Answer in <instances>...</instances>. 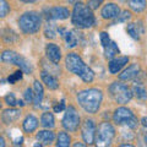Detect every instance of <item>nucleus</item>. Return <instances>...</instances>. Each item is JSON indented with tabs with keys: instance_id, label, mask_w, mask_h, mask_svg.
Segmentation results:
<instances>
[{
	"instance_id": "f257e3e1",
	"label": "nucleus",
	"mask_w": 147,
	"mask_h": 147,
	"mask_svg": "<svg viewBox=\"0 0 147 147\" xmlns=\"http://www.w3.org/2000/svg\"><path fill=\"white\" fill-rule=\"evenodd\" d=\"M76 99L84 110H86L87 113L94 114L98 112L100 104H102L103 93L98 88H88L79 92Z\"/></svg>"
},
{
	"instance_id": "f03ea898",
	"label": "nucleus",
	"mask_w": 147,
	"mask_h": 147,
	"mask_svg": "<svg viewBox=\"0 0 147 147\" xmlns=\"http://www.w3.org/2000/svg\"><path fill=\"white\" fill-rule=\"evenodd\" d=\"M65 65L66 69L70 72L75 74L76 76H79L82 79V81L85 82H92L94 79V72L91 70V67H88L84 63V60L81 59V57L76 53H69L65 58Z\"/></svg>"
},
{
	"instance_id": "7ed1b4c3",
	"label": "nucleus",
	"mask_w": 147,
	"mask_h": 147,
	"mask_svg": "<svg viewBox=\"0 0 147 147\" xmlns=\"http://www.w3.org/2000/svg\"><path fill=\"white\" fill-rule=\"evenodd\" d=\"M71 22L77 28L86 30V28H91L94 25L96 18H94L93 12H92V9L88 5H85L84 3L80 1L74 5Z\"/></svg>"
},
{
	"instance_id": "20e7f679",
	"label": "nucleus",
	"mask_w": 147,
	"mask_h": 147,
	"mask_svg": "<svg viewBox=\"0 0 147 147\" xmlns=\"http://www.w3.org/2000/svg\"><path fill=\"white\" fill-rule=\"evenodd\" d=\"M42 24V17L36 11H27L18 18V27L26 34H33L38 32Z\"/></svg>"
},
{
	"instance_id": "39448f33",
	"label": "nucleus",
	"mask_w": 147,
	"mask_h": 147,
	"mask_svg": "<svg viewBox=\"0 0 147 147\" xmlns=\"http://www.w3.org/2000/svg\"><path fill=\"white\" fill-rule=\"evenodd\" d=\"M113 120L117 125L127 126L130 129H136L139 125V120L135 117V114L132 113V110L125 107H119L115 109L113 114Z\"/></svg>"
},
{
	"instance_id": "423d86ee",
	"label": "nucleus",
	"mask_w": 147,
	"mask_h": 147,
	"mask_svg": "<svg viewBox=\"0 0 147 147\" xmlns=\"http://www.w3.org/2000/svg\"><path fill=\"white\" fill-rule=\"evenodd\" d=\"M1 61L18 66L25 74H32V71H33L31 63L26 58L22 57V55L13 52V50H4L1 54Z\"/></svg>"
},
{
	"instance_id": "0eeeda50",
	"label": "nucleus",
	"mask_w": 147,
	"mask_h": 147,
	"mask_svg": "<svg viewBox=\"0 0 147 147\" xmlns=\"http://www.w3.org/2000/svg\"><path fill=\"white\" fill-rule=\"evenodd\" d=\"M109 93L117 103H120V104H125L127 102H130V99L132 98V91L126 85L118 81L113 82L109 86Z\"/></svg>"
},
{
	"instance_id": "6e6552de",
	"label": "nucleus",
	"mask_w": 147,
	"mask_h": 147,
	"mask_svg": "<svg viewBox=\"0 0 147 147\" xmlns=\"http://www.w3.org/2000/svg\"><path fill=\"white\" fill-rule=\"evenodd\" d=\"M115 136V129L108 121L102 123L98 126L97 135H96V142L98 146H108L113 141Z\"/></svg>"
},
{
	"instance_id": "1a4fd4ad",
	"label": "nucleus",
	"mask_w": 147,
	"mask_h": 147,
	"mask_svg": "<svg viewBox=\"0 0 147 147\" xmlns=\"http://www.w3.org/2000/svg\"><path fill=\"white\" fill-rule=\"evenodd\" d=\"M63 126L67 131H76L80 126V115L72 105H69L63 118Z\"/></svg>"
},
{
	"instance_id": "9d476101",
	"label": "nucleus",
	"mask_w": 147,
	"mask_h": 147,
	"mask_svg": "<svg viewBox=\"0 0 147 147\" xmlns=\"http://www.w3.org/2000/svg\"><path fill=\"white\" fill-rule=\"evenodd\" d=\"M96 124L92 119H87L85 120L84 125H82V139L86 144H93L96 139Z\"/></svg>"
},
{
	"instance_id": "9b49d317",
	"label": "nucleus",
	"mask_w": 147,
	"mask_h": 147,
	"mask_svg": "<svg viewBox=\"0 0 147 147\" xmlns=\"http://www.w3.org/2000/svg\"><path fill=\"white\" fill-rule=\"evenodd\" d=\"M69 16H70V11L64 6H54L45 10L47 20H65Z\"/></svg>"
},
{
	"instance_id": "f8f14e48",
	"label": "nucleus",
	"mask_w": 147,
	"mask_h": 147,
	"mask_svg": "<svg viewBox=\"0 0 147 147\" xmlns=\"http://www.w3.org/2000/svg\"><path fill=\"white\" fill-rule=\"evenodd\" d=\"M100 15H102V17L105 18V20H113V18H117L120 15V7L114 3H109L102 9Z\"/></svg>"
},
{
	"instance_id": "ddd939ff",
	"label": "nucleus",
	"mask_w": 147,
	"mask_h": 147,
	"mask_svg": "<svg viewBox=\"0 0 147 147\" xmlns=\"http://www.w3.org/2000/svg\"><path fill=\"white\" fill-rule=\"evenodd\" d=\"M21 117V110L20 109H16V108H7L5 110H3V114H1V120L4 124H11L13 121L18 120Z\"/></svg>"
},
{
	"instance_id": "4468645a",
	"label": "nucleus",
	"mask_w": 147,
	"mask_h": 147,
	"mask_svg": "<svg viewBox=\"0 0 147 147\" xmlns=\"http://www.w3.org/2000/svg\"><path fill=\"white\" fill-rule=\"evenodd\" d=\"M45 54H47L48 59L53 64H58L59 61H60V59H61L60 48H59L57 44H54V43L47 44V47H45Z\"/></svg>"
},
{
	"instance_id": "2eb2a0df",
	"label": "nucleus",
	"mask_w": 147,
	"mask_h": 147,
	"mask_svg": "<svg viewBox=\"0 0 147 147\" xmlns=\"http://www.w3.org/2000/svg\"><path fill=\"white\" fill-rule=\"evenodd\" d=\"M140 74V66H139V64H131L130 66H129L127 69H125L120 75H119V79L123 80V81H129V80H132V79H135V77L137 76Z\"/></svg>"
},
{
	"instance_id": "dca6fc26",
	"label": "nucleus",
	"mask_w": 147,
	"mask_h": 147,
	"mask_svg": "<svg viewBox=\"0 0 147 147\" xmlns=\"http://www.w3.org/2000/svg\"><path fill=\"white\" fill-rule=\"evenodd\" d=\"M127 63H129L127 57H118V58L112 59L109 63V72L110 74H118Z\"/></svg>"
},
{
	"instance_id": "f3484780",
	"label": "nucleus",
	"mask_w": 147,
	"mask_h": 147,
	"mask_svg": "<svg viewBox=\"0 0 147 147\" xmlns=\"http://www.w3.org/2000/svg\"><path fill=\"white\" fill-rule=\"evenodd\" d=\"M40 77H42L43 84H45V86H47L49 90H58L59 88V81L52 72L42 71L40 72Z\"/></svg>"
},
{
	"instance_id": "a211bd4d",
	"label": "nucleus",
	"mask_w": 147,
	"mask_h": 147,
	"mask_svg": "<svg viewBox=\"0 0 147 147\" xmlns=\"http://www.w3.org/2000/svg\"><path fill=\"white\" fill-rule=\"evenodd\" d=\"M22 127L26 132H33L37 127H38V119H37L34 115H27L25 118L24 123H22Z\"/></svg>"
},
{
	"instance_id": "6ab92c4d",
	"label": "nucleus",
	"mask_w": 147,
	"mask_h": 147,
	"mask_svg": "<svg viewBox=\"0 0 147 147\" xmlns=\"http://www.w3.org/2000/svg\"><path fill=\"white\" fill-rule=\"evenodd\" d=\"M55 139V135L53 131L48 130H42L37 134V140L40 142V145H50Z\"/></svg>"
},
{
	"instance_id": "aec40b11",
	"label": "nucleus",
	"mask_w": 147,
	"mask_h": 147,
	"mask_svg": "<svg viewBox=\"0 0 147 147\" xmlns=\"http://www.w3.org/2000/svg\"><path fill=\"white\" fill-rule=\"evenodd\" d=\"M126 31L134 39H140L141 34L144 33V26L141 25V22H139V24H129Z\"/></svg>"
},
{
	"instance_id": "412c9836",
	"label": "nucleus",
	"mask_w": 147,
	"mask_h": 147,
	"mask_svg": "<svg viewBox=\"0 0 147 147\" xmlns=\"http://www.w3.org/2000/svg\"><path fill=\"white\" fill-rule=\"evenodd\" d=\"M33 92H34V100L33 103L36 107H38V105L42 103L43 100V97H44V90H43V86L40 84L39 81H34L33 84Z\"/></svg>"
},
{
	"instance_id": "4be33fe9",
	"label": "nucleus",
	"mask_w": 147,
	"mask_h": 147,
	"mask_svg": "<svg viewBox=\"0 0 147 147\" xmlns=\"http://www.w3.org/2000/svg\"><path fill=\"white\" fill-rule=\"evenodd\" d=\"M40 124L45 129H53L55 126V119H54L53 113H50V112L43 113L42 117H40Z\"/></svg>"
},
{
	"instance_id": "5701e85b",
	"label": "nucleus",
	"mask_w": 147,
	"mask_h": 147,
	"mask_svg": "<svg viewBox=\"0 0 147 147\" xmlns=\"http://www.w3.org/2000/svg\"><path fill=\"white\" fill-rule=\"evenodd\" d=\"M127 5L135 12H142L147 7V0H126Z\"/></svg>"
},
{
	"instance_id": "b1692460",
	"label": "nucleus",
	"mask_w": 147,
	"mask_h": 147,
	"mask_svg": "<svg viewBox=\"0 0 147 147\" xmlns=\"http://www.w3.org/2000/svg\"><path fill=\"white\" fill-rule=\"evenodd\" d=\"M119 52H120V50H119V48H118V44L115 42H113V40L104 48V54H105V58L107 59L115 58L119 54Z\"/></svg>"
},
{
	"instance_id": "393cba45",
	"label": "nucleus",
	"mask_w": 147,
	"mask_h": 147,
	"mask_svg": "<svg viewBox=\"0 0 147 147\" xmlns=\"http://www.w3.org/2000/svg\"><path fill=\"white\" fill-rule=\"evenodd\" d=\"M70 142H71V139L66 132H59L58 135V139H57V146L58 147H67L70 146Z\"/></svg>"
},
{
	"instance_id": "a878e982",
	"label": "nucleus",
	"mask_w": 147,
	"mask_h": 147,
	"mask_svg": "<svg viewBox=\"0 0 147 147\" xmlns=\"http://www.w3.org/2000/svg\"><path fill=\"white\" fill-rule=\"evenodd\" d=\"M132 93L140 99H145L147 97V91L141 84H136L134 87H132Z\"/></svg>"
},
{
	"instance_id": "bb28decb",
	"label": "nucleus",
	"mask_w": 147,
	"mask_h": 147,
	"mask_svg": "<svg viewBox=\"0 0 147 147\" xmlns=\"http://www.w3.org/2000/svg\"><path fill=\"white\" fill-rule=\"evenodd\" d=\"M64 37H65V42L69 48H74L77 45V38L74 32H65Z\"/></svg>"
},
{
	"instance_id": "cd10ccee",
	"label": "nucleus",
	"mask_w": 147,
	"mask_h": 147,
	"mask_svg": "<svg viewBox=\"0 0 147 147\" xmlns=\"http://www.w3.org/2000/svg\"><path fill=\"white\" fill-rule=\"evenodd\" d=\"M10 12V5L6 0H0V17H5Z\"/></svg>"
},
{
	"instance_id": "c85d7f7f",
	"label": "nucleus",
	"mask_w": 147,
	"mask_h": 147,
	"mask_svg": "<svg viewBox=\"0 0 147 147\" xmlns=\"http://www.w3.org/2000/svg\"><path fill=\"white\" fill-rule=\"evenodd\" d=\"M4 100H5V103L7 105H10V107H15V105H18V100L16 99L15 94H13L12 92H10L9 94H6L5 97H4Z\"/></svg>"
},
{
	"instance_id": "c756f323",
	"label": "nucleus",
	"mask_w": 147,
	"mask_h": 147,
	"mask_svg": "<svg viewBox=\"0 0 147 147\" xmlns=\"http://www.w3.org/2000/svg\"><path fill=\"white\" fill-rule=\"evenodd\" d=\"M22 74H24V71H22V70H18V71H16V72H13L11 76L7 77L9 84L13 85V84H15V82H17L18 80H21V79H22Z\"/></svg>"
},
{
	"instance_id": "7c9ffc66",
	"label": "nucleus",
	"mask_w": 147,
	"mask_h": 147,
	"mask_svg": "<svg viewBox=\"0 0 147 147\" xmlns=\"http://www.w3.org/2000/svg\"><path fill=\"white\" fill-rule=\"evenodd\" d=\"M99 38H100V44H102V47H103V48H105L110 42H112L107 32H102V33L99 34Z\"/></svg>"
},
{
	"instance_id": "2f4dec72",
	"label": "nucleus",
	"mask_w": 147,
	"mask_h": 147,
	"mask_svg": "<svg viewBox=\"0 0 147 147\" xmlns=\"http://www.w3.org/2000/svg\"><path fill=\"white\" fill-rule=\"evenodd\" d=\"M25 100H26V103H32L34 100V92H33V90L27 88L25 91Z\"/></svg>"
},
{
	"instance_id": "473e14b6",
	"label": "nucleus",
	"mask_w": 147,
	"mask_h": 147,
	"mask_svg": "<svg viewBox=\"0 0 147 147\" xmlns=\"http://www.w3.org/2000/svg\"><path fill=\"white\" fill-rule=\"evenodd\" d=\"M130 17H131V13H130V12H129V11H124L121 15H119V16L117 17V22H125V21H127Z\"/></svg>"
},
{
	"instance_id": "72a5a7b5",
	"label": "nucleus",
	"mask_w": 147,
	"mask_h": 147,
	"mask_svg": "<svg viewBox=\"0 0 147 147\" xmlns=\"http://www.w3.org/2000/svg\"><path fill=\"white\" fill-rule=\"evenodd\" d=\"M104 1V0H88V3H87V5H88L92 10H96V9H98V6L100 5Z\"/></svg>"
},
{
	"instance_id": "f704fd0d",
	"label": "nucleus",
	"mask_w": 147,
	"mask_h": 147,
	"mask_svg": "<svg viewBox=\"0 0 147 147\" xmlns=\"http://www.w3.org/2000/svg\"><path fill=\"white\" fill-rule=\"evenodd\" d=\"M64 109H65V100H64V99L59 104L54 105V112L55 113H60V112H63Z\"/></svg>"
},
{
	"instance_id": "c9c22d12",
	"label": "nucleus",
	"mask_w": 147,
	"mask_h": 147,
	"mask_svg": "<svg viewBox=\"0 0 147 147\" xmlns=\"http://www.w3.org/2000/svg\"><path fill=\"white\" fill-rule=\"evenodd\" d=\"M141 124H142V126L147 127V117H144L141 119Z\"/></svg>"
},
{
	"instance_id": "e433bc0d",
	"label": "nucleus",
	"mask_w": 147,
	"mask_h": 147,
	"mask_svg": "<svg viewBox=\"0 0 147 147\" xmlns=\"http://www.w3.org/2000/svg\"><path fill=\"white\" fill-rule=\"evenodd\" d=\"M20 1L28 4V3H37V1H39V0H20Z\"/></svg>"
},
{
	"instance_id": "4c0bfd02",
	"label": "nucleus",
	"mask_w": 147,
	"mask_h": 147,
	"mask_svg": "<svg viewBox=\"0 0 147 147\" xmlns=\"http://www.w3.org/2000/svg\"><path fill=\"white\" fill-rule=\"evenodd\" d=\"M0 146H1V147L5 146V141H4V137H1V139H0Z\"/></svg>"
},
{
	"instance_id": "58836bf2",
	"label": "nucleus",
	"mask_w": 147,
	"mask_h": 147,
	"mask_svg": "<svg viewBox=\"0 0 147 147\" xmlns=\"http://www.w3.org/2000/svg\"><path fill=\"white\" fill-rule=\"evenodd\" d=\"M69 1H70V3H72L74 5H75L76 3H80V0H69Z\"/></svg>"
},
{
	"instance_id": "ea45409f",
	"label": "nucleus",
	"mask_w": 147,
	"mask_h": 147,
	"mask_svg": "<svg viewBox=\"0 0 147 147\" xmlns=\"http://www.w3.org/2000/svg\"><path fill=\"white\" fill-rule=\"evenodd\" d=\"M74 146H75V147H79V146H85V145H84V144H75Z\"/></svg>"
}]
</instances>
